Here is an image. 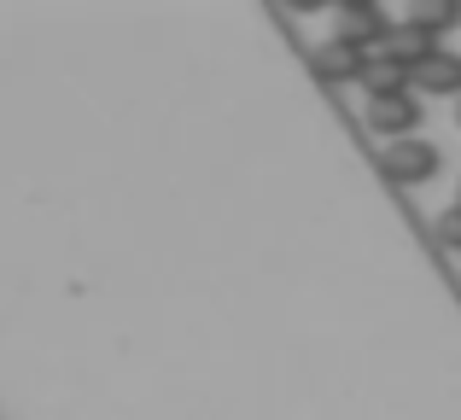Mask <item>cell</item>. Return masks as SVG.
I'll use <instances>...</instances> for the list:
<instances>
[{"label":"cell","mask_w":461,"mask_h":420,"mask_svg":"<svg viewBox=\"0 0 461 420\" xmlns=\"http://www.w3.org/2000/svg\"><path fill=\"white\" fill-rule=\"evenodd\" d=\"M415 123H420V100L415 88L409 94H385V100H368V129L392 147V140H415Z\"/></svg>","instance_id":"1"},{"label":"cell","mask_w":461,"mask_h":420,"mask_svg":"<svg viewBox=\"0 0 461 420\" xmlns=\"http://www.w3.org/2000/svg\"><path fill=\"white\" fill-rule=\"evenodd\" d=\"M380 170L392 175L397 187H415L438 170V147H432V140H392V147L380 152Z\"/></svg>","instance_id":"2"},{"label":"cell","mask_w":461,"mask_h":420,"mask_svg":"<svg viewBox=\"0 0 461 420\" xmlns=\"http://www.w3.org/2000/svg\"><path fill=\"white\" fill-rule=\"evenodd\" d=\"M432 53H438V41H432L427 30H415V23H392V35H385L368 58H392V65H403V70H420Z\"/></svg>","instance_id":"3"},{"label":"cell","mask_w":461,"mask_h":420,"mask_svg":"<svg viewBox=\"0 0 461 420\" xmlns=\"http://www.w3.org/2000/svg\"><path fill=\"white\" fill-rule=\"evenodd\" d=\"M339 35H345L350 47H362V53H374V47L392 35V18H385L380 6H368V0H357V6L339 12Z\"/></svg>","instance_id":"4"},{"label":"cell","mask_w":461,"mask_h":420,"mask_svg":"<svg viewBox=\"0 0 461 420\" xmlns=\"http://www.w3.org/2000/svg\"><path fill=\"white\" fill-rule=\"evenodd\" d=\"M362 70H368V53L350 47L345 35H333V41L315 47V76L321 82H362Z\"/></svg>","instance_id":"5"},{"label":"cell","mask_w":461,"mask_h":420,"mask_svg":"<svg viewBox=\"0 0 461 420\" xmlns=\"http://www.w3.org/2000/svg\"><path fill=\"white\" fill-rule=\"evenodd\" d=\"M415 82H420V94H461V53L438 47V53L415 70Z\"/></svg>","instance_id":"6"},{"label":"cell","mask_w":461,"mask_h":420,"mask_svg":"<svg viewBox=\"0 0 461 420\" xmlns=\"http://www.w3.org/2000/svg\"><path fill=\"white\" fill-rule=\"evenodd\" d=\"M409 82H415V70L392 65V58H368V70H362V88H368V100H385V94H409Z\"/></svg>","instance_id":"7"},{"label":"cell","mask_w":461,"mask_h":420,"mask_svg":"<svg viewBox=\"0 0 461 420\" xmlns=\"http://www.w3.org/2000/svg\"><path fill=\"white\" fill-rule=\"evenodd\" d=\"M409 23H415V30H427V35L456 30V23H461V6H444V0H415V6H409Z\"/></svg>","instance_id":"8"},{"label":"cell","mask_w":461,"mask_h":420,"mask_svg":"<svg viewBox=\"0 0 461 420\" xmlns=\"http://www.w3.org/2000/svg\"><path fill=\"white\" fill-rule=\"evenodd\" d=\"M432 234H438L450 251H461V205H450V210H444L438 222H432Z\"/></svg>","instance_id":"9"},{"label":"cell","mask_w":461,"mask_h":420,"mask_svg":"<svg viewBox=\"0 0 461 420\" xmlns=\"http://www.w3.org/2000/svg\"><path fill=\"white\" fill-rule=\"evenodd\" d=\"M456 123H461V100H456Z\"/></svg>","instance_id":"10"},{"label":"cell","mask_w":461,"mask_h":420,"mask_svg":"<svg viewBox=\"0 0 461 420\" xmlns=\"http://www.w3.org/2000/svg\"><path fill=\"white\" fill-rule=\"evenodd\" d=\"M456 205H461V193H456Z\"/></svg>","instance_id":"11"}]
</instances>
